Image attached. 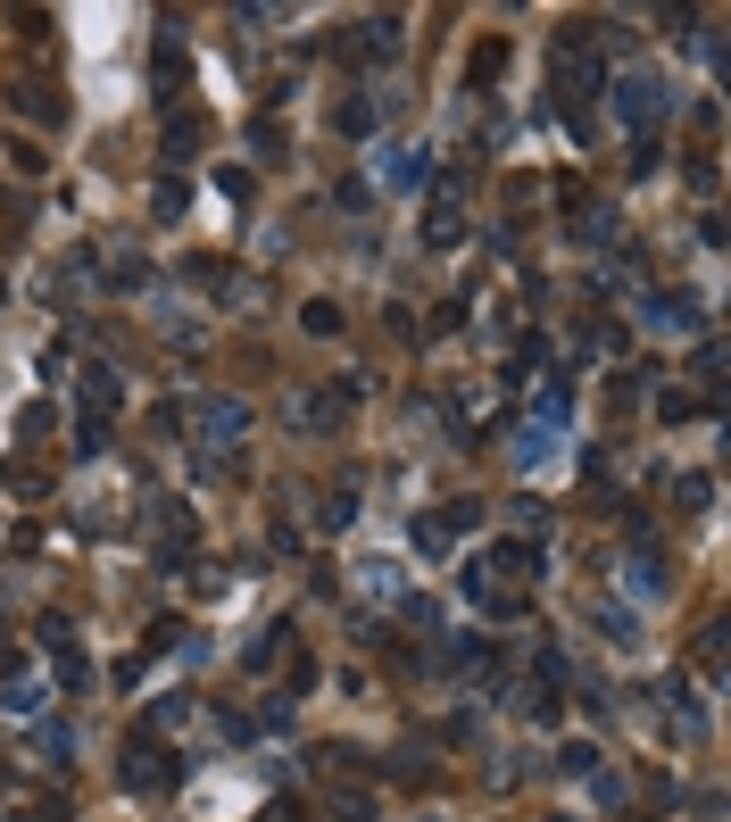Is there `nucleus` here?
I'll use <instances>...</instances> for the list:
<instances>
[{
	"label": "nucleus",
	"instance_id": "obj_17",
	"mask_svg": "<svg viewBox=\"0 0 731 822\" xmlns=\"http://www.w3.org/2000/svg\"><path fill=\"white\" fill-rule=\"evenodd\" d=\"M623 590L632 598H665V557H656V548H632V557H623Z\"/></svg>",
	"mask_w": 731,
	"mask_h": 822
},
{
	"label": "nucleus",
	"instance_id": "obj_6",
	"mask_svg": "<svg viewBox=\"0 0 731 822\" xmlns=\"http://www.w3.org/2000/svg\"><path fill=\"white\" fill-rule=\"evenodd\" d=\"M142 523H151V541H158V574L191 565V507L184 499H142Z\"/></svg>",
	"mask_w": 731,
	"mask_h": 822
},
{
	"label": "nucleus",
	"instance_id": "obj_26",
	"mask_svg": "<svg viewBox=\"0 0 731 822\" xmlns=\"http://www.w3.org/2000/svg\"><path fill=\"white\" fill-rule=\"evenodd\" d=\"M524 714H532L541 731H557V723H565V698L549 690V681H524Z\"/></svg>",
	"mask_w": 731,
	"mask_h": 822
},
{
	"label": "nucleus",
	"instance_id": "obj_2",
	"mask_svg": "<svg viewBox=\"0 0 731 822\" xmlns=\"http://www.w3.org/2000/svg\"><path fill=\"white\" fill-rule=\"evenodd\" d=\"M191 424H200V466H233L242 441L258 432V415H250V399L208 391V399H191Z\"/></svg>",
	"mask_w": 731,
	"mask_h": 822
},
{
	"label": "nucleus",
	"instance_id": "obj_14",
	"mask_svg": "<svg viewBox=\"0 0 731 822\" xmlns=\"http://www.w3.org/2000/svg\"><path fill=\"white\" fill-rule=\"evenodd\" d=\"M100 282H109V299H142L158 282V266L142 249H117V258H100Z\"/></svg>",
	"mask_w": 731,
	"mask_h": 822
},
{
	"label": "nucleus",
	"instance_id": "obj_41",
	"mask_svg": "<svg viewBox=\"0 0 731 822\" xmlns=\"http://www.w3.org/2000/svg\"><path fill=\"white\" fill-rule=\"evenodd\" d=\"M690 374H698V382H707V391H715V382H723V349H715V341H707V349L690 357Z\"/></svg>",
	"mask_w": 731,
	"mask_h": 822
},
{
	"label": "nucleus",
	"instance_id": "obj_18",
	"mask_svg": "<svg viewBox=\"0 0 731 822\" xmlns=\"http://www.w3.org/2000/svg\"><path fill=\"white\" fill-rule=\"evenodd\" d=\"M408 541L424 548V557H450V548H457V532H450V515H441V507H424V515L408 523Z\"/></svg>",
	"mask_w": 731,
	"mask_h": 822
},
{
	"label": "nucleus",
	"instance_id": "obj_16",
	"mask_svg": "<svg viewBox=\"0 0 731 822\" xmlns=\"http://www.w3.org/2000/svg\"><path fill=\"white\" fill-rule=\"evenodd\" d=\"M499 75H507V42H499V34H483V42L466 51V92H490Z\"/></svg>",
	"mask_w": 731,
	"mask_h": 822
},
{
	"label": "nucleus",
	"instance_id": "obj_9",
	"mask_svg": "<svg viewBox=\"0 0 731 822\" xmlns=\"http://www.w3.org/2000/svg\"><path fill=\"white\" fill-rule=\"evenodd\" d=\"M117 408H125V374H117L109 357H84L76 366V415H100V424H109Z\"/></svg>",
	"mask_w": 731,
	"mask_h": 822
},
{
	"label": "nucleus",
	"instance_id": "obj_27",
	"mask_svg": "<svg viewBox=\"0 0 731 822\" xmlns=\"http://www.w3.org/2000/svg\"><path fill=\"white\" fill-rule=\"evenodd\" d=\"M549 773H565V781H590V773H599V747H590V740H565Z\"/></svg>",
	"mask_w": 731,
	"mask_h": 822
},
{
	"label": "nucleus",
	"instance_id": "obj_40",
	"mask_svg": "<svg viewBox=\"0 0 731 822\" xmlns=\"http://www.w3.org/2000/svg\"><path fill=\"white\" fill-rule=\"evenodd\" d=\"M9 25H18L25 42H51V9H18V18H9Z\"/></svg>",
	"mask_w": 731,
	"mask_h": 822
},
{
	"label": "nucleus",
	"instance_id": "obj_11",
	"mask_svg": "<svg viewBox=\"0 0 731 822\" xmlns=\"http://www.w3.org/2000/svg\"><path fill=\"white\" fill-rule=\"evenodd\" d=\"M640 316H649L656 333H698V324H707V308H698L690 291H640Z\"/></svg>",
	"mask_w": 731,
	"mask_h": 822
},
{
	"label": "nucleus",
	"instance_id": "obj_22",
	"mask_svg": "<svg viewBox=\"0 0 731 822\" xmlns=\"http://www.w3.org/2000/svg\"><path fill=\"white\" fill-rule=\"evenodd\" d=\"M175 275H184V291H225V282H233V275H225V258H208V249H191Z\"/></svg>",
	"mask_w": 731,
	"mask_h": 822
},
{
	"label": "nucleus",
	"instance_id": "obj_8",
	"mask_svg": "<svg viewBox=\"0 0 731 822\" xmlns=\"http://www.w3.org/2000/svg\"><path fill=\"white\" fill-rule=\"evenodd\" d=\"M375 184L399 191V200H408V191H432V149H424V142H391V149H375Z\"/></svg>",
	"mask_w": 731,
	"mask_h": 822
},
{
	"label": "nucleus",
	"instance_id": "obj_28",
	"mask_svg": "<svg viewBox=\"0 0 731 822\" xmlns=\"http://www.w3.org/2000/svg\"><path fill=\"white\" fill-rule=\"evenodd\" d=\"M300 333H308V341H341V308H333V299H308V308H300Z\"/></svg>",
	"mask_w": 731,
	"mask_h": 822
},
{
	"label": "nucleus",
	"instance_id": "obj_23",
	"mask_svg": "<svg viewBox=\"0 0 731 822\" xmlns=\"http://www.w3.org/2000/svg\"><path fill=\"white\" fill-rule=\"evenodd\" d=\"M590 623H599V632L616 640V648H640V623H632V607H616V598H599V607H590Z\"/></svg>",
	"mask_w": 731,
	"mask_h": 822
},
{
	"label": "nucleus",
	"instance_id": "obj_10",
	"mask_svg": "<svg viewBox=\"0 0 731 822\" xmlns=\"http://www.w3.org/2000/svg\"><path fill=\"white\" fill-rule=\"evenodd\" d=\"M350 58H375V67H391V58H408V18H391V9H375V18L350 34Z\"/></svg>",
	"mask_w": 731,
	"mask_h": 822
},
{
	"label": "nucleus",
	"instance_id": "obj_4",
	"mask_svg": "<svg viewBox=\"0 0 731 822\" xmlns=\"http://www.w3.org/2000/svg\"><path fill=\"white\" fill-rule=\"evenodd\" d=\"M117 781H125L133 798H167V789L184 781V756H175L167 740H151V731H133V740H125V765H117Z\"/></svg>",
	"mask_w": 731,
	"mask_h": 822
},
{
	"label": "nucleus",
	"instance_id": "obj_21",
	"mask_svg": "<svg viewBox=\"0 0 731 822\" xmlns=\"http://www.w3.org/2000/svg\"><path fill=\"white\" fill-rule=\"evenodd\" d=\"M34 756H42V773H67V756H76V731H67V723H42V731H34Z\"/></svg>",
	"mask_w": 731,
	"mask_h": 822
},
{
	"label": "nucleus",
	"instance_id": "obj_44",
	"mask_svg": "<svg viewBox=\"0 0 731 822\" xmlns=\"http://www.w3.org/2000/svg\"><path fill=\"white\" fill-rule=\"evenodd\" d=\"M557 822H565V814H557Z\"/></svg>",
	"mask_w": 731,
	"mask_h": 822
},
{
	"label": "nucleus",
	"instance_id": "obj_39",
	"mask_svg": "<svg viewBox=\"0 0 731 822\" xmlns=\"http://www.w3.org/2000/svg\"><path fill=\"white\" fill-rule=\"evenodd\" d=\"M151 75H158V92H175V84H184V51H175V42H167V51H158V67H151Z\"/></svg>",
	"mask_w": 731,
	"mask_h": 822
},
{
	"label": "nucleus",
	"instance_id": "obj_3",
	"mask_svg": "<svg viewBox=\"0 0 731 822\" xmlns=\"http://www.w3.org/2000/svg\"><path fill=\"white\" fill-rule=\"evenodd\" d=\"M350 408H357V382H317V391H283V424L300 432V441H324V432H341L350 424Z\"/></svg>",
	"mask_w": 731,
	"mask_h": 822
},
{
	"label": "nucleus",
	"instance_id": "obj_15",
	"mask_svg": "<svg viewBox=\"0 0 731 822\" xmlns=\"http://www.w3.org/2000/svg\"><path fill=\"white\" fill-rule=\"evenodd\" d=\"M42 707H51V681H34V673L0 681V714H9V723H42Z\"/></svg>",
	"mask_w": 731,
	"mask_h": 822
},
{
	"label": "nucleus",
	"instance_id": "obj_20",
	"mask_svg": "<svg viewBox=\"0 0 731 822\" xmlns=\"http://www.w3.org/2000/svg\"><path fill=\"white\" fill-rule=\"evenodd\" d=\"M317 523H324V532H350V523H357V490H350V482L317 490Z\"/></svg>",
	"mask_w": 731,
	"mask_h": 822
},
{
	"label": "nucleus",
	"instance_id": "obj_7",
	"mask_svg": "<svg viewBox=\"0 0 731 822\" xmlns=\"http://www.w3.org/2000/svg\"><path fill=\"white\" fill-rule=\"evenodd\" d=\"M457 242H466V184L441 175L424 200V249H457Z\"/></svg>",
	"mask_w": 731,
	"mask_h": 822
},
{
	"label": "nucleus",
	"instance_id": "obj_34",
	"mask_svg": "<svg viewBox=\"0 0 731 822\" xmlns=\"http://www.w3.org/2000/svg\"><path fill=\"white\" fill-rule=\"evenodd\" d=\"M333 814L341 822H375V789H333Z\"/></svg>",
	"mask_w": 731,
	"mask_h": 822
},
{
	"label": "nucleus",
	"instance_id": "obj_1",
	"mask_svg": "<svg viewBox=\"0 0 731 822\" xmlns=\"http://www.w3.org/2000/svg\"><path fill=\"white\" fill-rule=\"evenodd\" d=\"M607 109H616V125L632 133V142H656V125L674 116V84H665V67H649V58L616 67V75H607Z\"/></svg>",
	"mask_w": 731,
	"mask_h": 822
},
{
	"label": "nucleus",
	"instance_id": "obj_37",
	"mask_svg": "<svg viewBox=\"0 0 731 822\" xmlns=\"http://www.w3.org/2000/svg\"><path fill=\"white\" fill-rule=\"evenodd\" d=\"M175 432H184V399H158L151 408V441H175Z\"/></svg>",
	"mask_w": 731,
	"mask_h": 822
},
{
	"label": "nucleus",
	"instance_id": "obj_42",
	"mask_svg": "<svg viewBox=\"0 0 731 822\" xmlns=\"http://www.w3.org/2000/svg\"><path fill=\"white\" fill-rule=\"evenodd\" d=\"M441 515H450V532H474V523H483V507H474V499H450Z\"/></svg>",
	"mask_w": 731,
	"mask_h": 822
},
{
	"label": "nucleus",
	"instance_id": "obj_13",
	"mask_svg": "<svg viewBox=\"0 0 731 822\" xmlns=\"http://www.w3.org/2000/svg\"><path fill=\"white\" fill-rule=\"evenodd\" d=\"M324 125H333L341 142H366V133L383 125V92H341L333 109H324Z\"/></svg>",
	"mask_w": 731,
	"mask_h": 822
},
{
	"label": "nucleus",
	"instance_id": "obj_43",
	"mask_svg": "<svg viewBox=\"0 0 731 822\" xmlns=\"http://www.w3.org/2000/svg\"><path fill=\"white\" fill-rule=\"evenodd\" d=\"M42 432H51V408H42V399H34V408L18 415V441H42Z\"/></svg>",
	"mask_w": 731,
	"mask_h": 822
},
{
	"label": "nucleus",
	"instance_id": "obj_12",
	"mask_svg": "<svg viewBox=\"0 0 731 822\" xmlns=\"http://www.w3.org/2000/svg\"><path fill=\"white\" fill-rule=\"evenodd\" d=\"M483 565H490V581H499V590H524V581L541 574V541H532V532H524V541H499Z\"/></svg>",
	"mask_w": 731,
	"mask_h": 822
},
{
	"label": "nucleus",
	"instance_id": "obj_5",
	"mask_svg": "<svg viewBox=\"0 0 731 822\" xmlns=\"http://www.w3.org/2000/svg\"><path fill=\"white\" fill-rule=\"evenodd\" d=\"M0 100H9V116H18V125H42V133L67 125V92H58L51 75H34V67L9 75V84H0Z\"/></svg>",
	"mask_w": 731,
	"mask_h": 822
},
{
	"label": "nucleus",
	"instance_id": "obj_35",
	"mask_svg": "<svg viewBox=\"0 0 731 822\" xmlns=\"http://www.w3.org/2000/svg\"><path fill=\"white\" fill-rule=\"evenodd\" d=\"M42 167H51V158H42V142H25V133H18V142H9V175H25V184H34Z\"/></svg>",
	"mask_w": 731,
	"mask_h": 822
},
{
	"label": "nucleus",
	"instance_id": "obj_31",
	"mask_svg": "<svg viewBox=\"0 0 731 822\" xmlns=\"http://www.w3.org/2000/svg\"><path fill=\"white\" fill-rule=\"evenodd\" d=\"M283 648H291V632H283V623H266V640H250V656H242V665H250V673H266Z\"/></svg>",
	"mask_w": 731,
	"mask_h": 822
},
{
	"label": "nucleus",
	"instance_id": "obj_25",
	"mask_svg": "<svg viewBox=\"0 0 731 822\" xmlns=\"http://www.w3.org/2000/svg\"><path fill=\"white\" fill-rule=\"evenodd\" d=\"M184 723H191V698L167 690V698H151V723H142V731H151V740H167V731H184Z\"/></svg>",
	"mask_w": 731,
	"mask_h": 822
},
{
	"label": "nucleus",
	"instance_id": "obj_24",
	"mask_svg": "<svg viewBox=\"0 0 731 822\" xmlns=\"http://www.w3.org/2000/svg\"><path fill=\"white\" fill-rule=\"evenodd\" d=\"M208 142V116H191V109H175L167 116V158H191V149Z\"/></svg>",
	"mask_w": 731,
	"mask_h": 822
},
{
	"label": "nucleus",
	"instance_id": "obj_38",
	"mask_svg": "<svg viewBox=\"0 0 731 822\" xmlns=\"http://www.w3.org/2000/svg\"><path fill=\"white\" fill-rule=\"evenodd\" d=\"M457 324H466V299H441V308H432V316H424V333L441 341V333H457Z\"/></svg>",
	"mask_w": 731,
	"mask_h": 822
},
{
	"label": "nucleus",
	"instance_id": "obj_33",
	"mask_svg": "<svg viewBox=\"0 0 731 822\" xmlns=\"http://www.w3.org/2000/svg\"><path fill=\"white\" fill-rule=\"evenodd\" d=\"M707 499H715V474H674V507H690V515H698Z\"/></svg>",
	"mask_w": 731,
	"mask_h": 822
},
{
	"label": "nucleus",
	"instance_id": "obj_36",
	"mask_svg": "<svg viewBox=\"0 0 731 822\" xmlns=\"http://www.w3.org/2000/svg\"><path fill=\"white\" fill-rule=\"evenodd\" d=\"M690 415H698L690 391H656V424H690Z\"/></svg>",
	"mask_w": 731,
	"mask_h": 822
},
{
	"label": "nucleus",
	"instance_id": "obj_29",
	"mask_svg": "<svg viewBox=\"0 0 731 822\" xmlns=\"http://www.w3.org/2000/svg\"><path fill=\"white\" fill-rule=\"evenodd\" d=\"M357 590L391 598V607H399V598H408V590H399V574H391V557H366V565H357Z\"/></svg>",
	"mask_w": 731,
	"mask_h": 822
},
{
	"label": "nucleus",
	"instance_id": "obj_30",
	"mask_svg": "<svg viewBox=\"0 0 731 822\" xmlns=\"http://www.w3.org/2000/svg\"><path fill=\"white\" fill-rule=\"evenodd\" d=\"M250 149H258V158H275V167H283V158H291V133H283L275 116H258V125H250Z\"/></svg>",
	"mask_w": 731,
	"mask_h": 822
},
{
	"label": "nucleus",
	"instance_id": "obj_19",
	"mask_svg": "<svg viewBox=\"0 0 731 822\" xmlns=\"http://www.w3.org/2000/svg\"><path fill=\"white\" fill-rule=\"evenodd\" d=\"M184 208H191V184H184V175H158V184H151V216L158 224H184Z\"/></svg>",
	"mask_w": 731,
	"mask_h": 822
},
{
	"label": "nucleus",
	"instance_id": "obj_32",
	"mask_svg": "<svg viewBox=\"0 0 731 822\" xmlns=\"http://www.w3.org/2000/svg\"><path fill=\"white\" fill-rule=\"evenodd\" d=\"M67 441H76V457H100V448H109V424H100V415H76Z\"/></svg>",
	"mask_w": 731,
	"mask_h": 822
}]
</instances>
